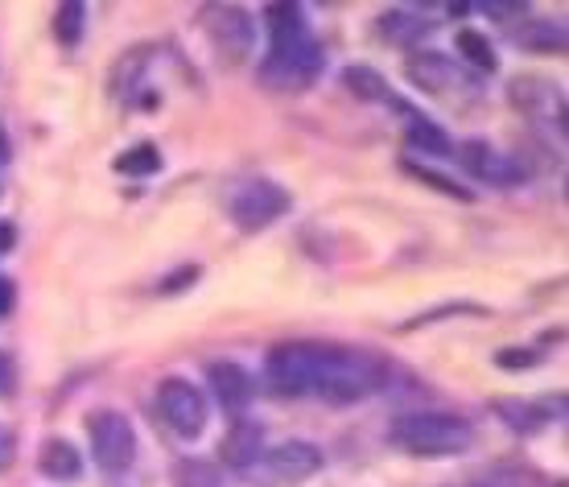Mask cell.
<instances>
[{
    "instance_id": "cell-1",
    "label": "cell",
    "mask_w": 569,
    "mask_h": 487,
    "mask_svg": "<svg viewBox=\"0 0 569 487\" xmlns=\"http://www.w3.org/2000/svg\"><path fill=\"white\" fill-rule=\"evenodd\" d=\"M388 380V364L363 347H318V376L313 397L330 405H356L380 392Z\"/></svg>"
},
{
    "instance_id": "cell-2",
    "label": "cell",
    "mask_w": 569,
    "mask_h": 487,
    "mask_svg": "<svg viewBox=\"0 0 569 487\" xmlns=\"http://www.w3.org/2000/svg\"><path fill=\"white\" fill-rule=\"evenodd\" d=\"M392 443L417 459H455L475 446V426L458 414H405L392 426Z\"/></svg>"
},
{
    "instance_id": "cell-3",
    "label": "cell",
    "mask_w": 569,
    "mask_h": 487,
    "mask_svg": "<svg viewBox=\"0 0 569 487\" xmlns=\"http://www.w3.org/2000/svg\"><path fill=\"white\" fill-rule=\"evenodd\" d=\"M322 67H327L322 46L313 42L310 33H301V38L269 46V54L260 58V83L272 91H306L318 83Z\"/></svg>"
},
{
    "instance_id": "cell-4",
    "label": "cell",
    "mask_w": 569,
    "mask_h": 487,
    "mask_svg": "<svg viewBox=\"0 0 569 487\" xmlns=\"http://www.w3.org/2000/svg\"><path fill=\"white\" fill-rule=\"evenodd\" d=\"M405 74H409V83L421 87L433 100L462 103V100H475V96L483 91V87H479V74L467 71L458 58L438 54V50H417V54H409Z\"/></svg>"
},
{
    "instance_id": "cell-5",
    "label": "cell",
    "mask_w": 569,
    "mask_h": 487,
    "mask_svg": "<svg viewBox=\"0 0 569 487\" xmlns=\"http://www.w3.org/2000/svg\"><path fill=\"white\" fill-rule=\"evenodd\" d=\"M87 443H91V459L108 475L129 471L137 463V430L120 409H100L87 417Z\"/></svg>"
},
{
    "instance_id": "cell-6",
    "label": "cell",
    "mask_w": 569,
    "mask_h": 487,
    "mask_svg": "<svg viewBox=\"0 0 569 487\" xmlns=\"http://www.w3.org/2000/svg\"><path fill=\"white\" fill-rule=\"evenodd\" d=\"M318 471H322V450L313 443L289 438V443L264 450L257 459V467L243 471V479H252V484H260V487H293Z\"/></svg>"
},
{
    "instance_id": "cell-7",
    "label": "cell",
    "mask_w": 569,
    "mask_h": 487,
    "mask_svg": "<svg viewBox=\"0 0 569 487\" xmlns=\"http://www.w3.org/2000/svg\"><path fill=\"white\" fill-rule=\"evenodd\" d=\"M199 21L207 42L214 46V54L223 58V62L236 67V62H243V58L252 54V46H257V21L243 13L240 4H202Z\"/></svg>"
},
{
    "instance_id": "cell-8",
    "label": "cell",
    "mask_w": 569,
    "mask_h": 487,
    "mask_svg": "<svg viewBox=\"0 0 569 487\" xmlns=\"http://www.w3.org/2000/svg\"><path fill=\"white\" fill-rule=\"evenodd\" d=\"M318 347L322 344H281L264 359V385L272 397H310L318 376Z\"/></svg>"
},
{
    "instance_id": "cell-9",
    "label": "cell",
    "mask_w": 569,
    "mask_h": 487,
    "mask_svg": "<svg viewBox=\"0 0 569 487\" xmlns=\"http://www.w3.org/2000/svg\"><path fill=\"white\" fill-rule=\"evenodd\" d=\"M289 211V195L269 178H248L228 195V216L240 231H264Z\"/></svg>"
},
{
    "instance_id": "cell-10",
    "label": "cell",
    "mask_w": 569,
    "mask_h": 487,
    "mask_svg": "<svg viewBox=\"0 0 569 487\" xmlns=\"http://www.w3.org/2000/svg\"><path fill=\"white\" fill-rule=\"evenodd\" d=\"M157 414L186 443L207 430V397L182 376H170V380L157 385Z\"/></svg>"
},
{
    "instance_id": "cell-11",
    "label": "cell",
    "mask_w": 569,
    "mask_h": 487,
    "mask_svg": "<svg viewBox=\"0 0 569 487\" xmlns=\"http://www.w3.org/2000/svg\"><path fill=\"white\" fill-rule=\"evenodd\" d=\"M512 103L532 125H549V129L566 132V96H561V83H553V79L520 74L512 83Z\"/></svg>"
},
{
    "instance_id": "cell-12",
    "label": "cell",
    "mask_w": 569,
    "mask_h": 487,
    "mask_svg": "<svg viewBox=\"0 0 569 487\" xmlns=\"http://www.w3.org/2000/svg\"><path fill=\"white\" fill-rule=\"evenodd\" d=\"M458 161L467 166L475 182H487V187H516V182H525V166L512 153H503V149L487 141H467L458 149Z\"/></svg>"
},
{
    "instance_id": "cell-13",
    "label": "cell",
    "mask_w": 569,
    "mask_h": 487,
    "mask_svg": "<svg viewBox=\"0 0 569 487\" xmlns=\"http://www.w3.org/2000/svg\"><path fill=\"white\" fill-rule=\"evenodd\" d=\"M207 380H211V388H214V401L236 417H243V409H248L252 397H257V380H252V372L240 368V364H231V359L211 364V368H207Z\"/></svg>"
},
{
    "instance_id": "cell-14",
    "label": "cell",
    "mask_w": 569,
    "mask_h": 487,
    "mask_svg": "<svg viewBox=\"0 0 569 487\" xmlns=\"http://www.w3.org/2000/svg\"><path fill=\"white\" fill-rule=\"evenodd\" d=\"M491 409H496L499 417H503V426H512V430L520 434H537L545 430V426H553L557 417H561V409H566V397H557V401H520V397H496L491 401Z\"/></svg>"
},
{
    "instance_id": "cell-15",
    "label": "cell",
    "mask_w": 569,
    "mask_h": 487,
    "mask_svg": "<svg viewBox=\"0 0 569 487\" xmlns=\"http://www.w3.org/2000/svg\"><path fill=\"white\" fill-rule=\"evenodd\" d=\"M223 463H228L231 471H252L257 467V459L269 450L264 446V426H257V421H248V417H236L231 421V430H228V438H223Z\"/></svg>"
},
{
    "instance_id": "cell-16",
    "label": "cell",
    "mask_w": 569,
    "mask_h": 487,
    "mask_svg": "<svg viewBox=\"0 0 569 487\" xmlns=\"http://www.w3.org/2000/svg\"><path fill=\"white\" fill-rule=\"evenodd\" d=\"M397 112L405 116V137H409V149H421V153H433V158H455L450 137H446L429 116L413 112V108H405V103H397Z\"/></svg>"
},
{
    "instance_id": "cell-17",
    "label": "cell",
    "mask_w": 569,
    "mask_h": 487,
    "mask_svg": "<svg viewBox=\"0 0 569 487\" xmlns=\"http://www.w3.org/2000/svg\"><path fill=\"white\" fill-rule=\"evenodd\" d=\"M38 471H42L46 479L71 484V479L83 475V455H79L67 438H46L42 450H38Z\"/></svg>"
},
{
    "instance_id": "cell-18",
    "label": "cell",
    "mask_w": 569,
    "mask_h": 487,
    "mask_svg": "<svg viewBox=\"0 0 569 487\" xmlns=\"http://www.w3.org/2000/svg\"><path fill=\"white\" fill-rule=\"evenodd\" d=\"M429 29H433V21L426 13H417V9H392V13L380 17V33L397 46H417Z\"/></svg>"
},
{
    "instance_id": "cell-19",
    "label": "cell",
    "mask_w": 569,
    "mask_h": 487,
    "mask_svg": "<svg viewBox=\"0 0 569 487\" xmlns=\"http://www.w3.org/2000/svg\"><path fill=\"white\" fill-rule=\"evenodd\" d=\"M342 87L356 96V100H368V103H392L397 108V96L388 91V83H385V74H376L371 67H347L342 71Z\"/></svg>"
},
{
    "instance_id": "cell-20",
    "label": "cell",
    "mask_w": 569,
    "mask_h": 487,
    "mask_svg": "<svg viewBox=\"0 0 569 487\" xmlns=\"http://www.w3.org/2000/svg\"><path fill=\"white\" fill-rule=\"evenodd\" d=\"M264 29H269V46L310 33V29H306V13H301L298 4H269V9H264Z\"/></svg>"
},
{
    "instance_id": "cell-21",
    "label": "cell",
    "mask_w": 569,
    "mask_h": 487,
    "mask_svg": "<svg viewBox=\"0 0 569 487\" xmlns=\"http://www.w3.org/2000/svg\"><path fill=\"white\" fill-rule=\"evenodd\" d=\"M458 54L467 58L475 71H483V74H491L499 67V58H496V50H491V42H487L479 29H458Z\"/></svg>"
},
{
    "instance_id": "cell-22",
    "label": "cell",
    "mask_w": 569,
    "mask_h": 487,
    "mask_svg": "<svg viewBox=\"0 0 569 487\" xmlns=\"http://www.w3.org/2000/svg\"><path fill=\"white\" fill-rule=\"evenodd\" d=\"M120 173H132V178H144V173H157L161 170V153H157V145H132L124 149L120 158L112 161Z\"/></svg>"
},
{
    "instance_id": "cell-23",
    "label": "cell",
    "mask_w": 569,
    "mask_h": 487,
    "mask_svg": "<svg viewBox=\"0 0 569 487\" xmlns=\"http://www.w3.org/2000/svg\"><path fill=\"white\" fill-rule=\"evenodd\" d=\"M83 21H87V9L83 4H58V13H54V38L62 46H67V50H71V46H79V38H83Z\"/></svg>"
},
{
    "instance_id": "cell-24",
    "label": "cell",
    "mask_w": 569,
    "mask_h": 487,
    "mask_svg": "<svg viewBox=\"0 0 569 487\" xmlns=\"http://www.w3.org/2000/svg\"><path fill=\"white\" fill-rule=\"evenodd\" d=\"M537 33H516V42H525L528 50H545V54H561L566 50V33L553 21H528Z\"/></svg>"
},
{
    "instance_id": "cell-25",
    "label": "cell",
    "mask_w": 569,
    "mask_h": 487,
    "mask_svg": "<svg viewBox=\"0 0 569 487\" xmlns=\"http://www.w3.org/2000/svg\"><path fill=\"white\" fill-rule=\"evenodd\" d=\"M219 484H223L219 471L202 459H182L173 467V487H219Z\"/></svg>"
},
{
    "instance_id": "cell-26",
    "label": "cell",
    "mask_w": 569,
    "mask_h": 487,
    "mask_svg": "<svg viewBox=\"0 0 569 487\" xmlns=\"http://www.w3.org/2000/svg\"><path fill=\"white\" fill-rule=\"evenodd\" d=\"M405 170L413 173V178H421V182H429L433 190H441V195H455V199H475L467 187H458L455 178H446V173H438V170H429V166H417V161H405Z\"/></svg>"
},
{
    "instance_id": "cell-27",
    "label": "cell",
    "mask_w": 569,
    "mask_h": 487,
    "mask_svg": "<svg viewBox=\"0 0 569 487\" xmlns=\"http://www.w3.org/2000/svg\"><path fill=\"white\" fill-rule=\"evenodd\" d=\"M496 364L499 368H537V364H541V356H537V351H532V347H503V351H499L496 356Z\"/></svg>"
},
{
    "instance_id": "cell-28",
    "label": "cell",
    "mask_w": 569,
    "mask_h": 487,
    "mask_svg": "<svg viewBox=\"0 0 569 487\" xmlns=\"http://www.w3.org/2000/svg\"><path fill=\"white\" fill-rule=\"evenodd\" d=\"M17 463V434L9 426H0V475Z\"/></svg>"
},
{
    "instance_id": "cell-29",
    "label": "cell",
    "mask_w": 569,
    "mask_h": 487,
    "mask_svg": "<svg viewBox=\"0 0 569 487\" xmlns=\"http://www.w3.org/2000/svg\"><path fill=\"white\" fill-rule=\"evenodd\" d=\"M182 281H199V269L190 265V269H182V272H178V277H170V281H166V286H161V289H166V294H173V289H186Z\"/></svg>"
},
{
    "instance_id": "cell-30",
    "label": "cell",
    "mask_w": 569,
    "mask_h": 487,
    "mask_svg": "<svg viewBox=\"0 0 569 487\" xmlns=\"http://www.w3.org/2000/svg\"><path fill=\"white\" fill-rule=\"evenodd\" d=\"M13 392V364L0 356V397H9Z\"/></svg>"
},
{
    "instance_id": "cell-31",
    "label": "cell",
    "mask_w": 569,
    "mask_h": 487,
    "mask_svg": "<svg viewBox=\"0 0 569 487\" xmlns=\"http://www.w3.org/2000/svg\"><path fill=\"white\" fill-rule=\"evenodd\" d=\"M13 244H17V228L0 219V252H13Z\"/></svg>"
},
{
    "instance_id": "cell-32",
    "label": "cell",
    "mask_w": 569,
    "mask_h": 487,
    "mask_svg": "<svg viewBox=\"0 0 569 487\" xmlns=\"http://www.w3.org/2000/svg\"><path fill=\"white\" fill-rule=\"evenodd\" d=\"M9 310H13V286L0 277V315H9Z\"/></svg>"
},
{
    "instance_id": "cell-33",
    "label": "cell",
    "mask_w": 569,
    "mask_h": 487,
    "mask_svg": "<svg viewBox=\"0 0 569 487\" xmlns=\"http://www.w3.org/2000/svg\"><path fill=\"white\" fill-rule=\"evenodd\" d=\"M9 161V137H4V125H0V166Z\"/></svg>"
}]
</instances>
